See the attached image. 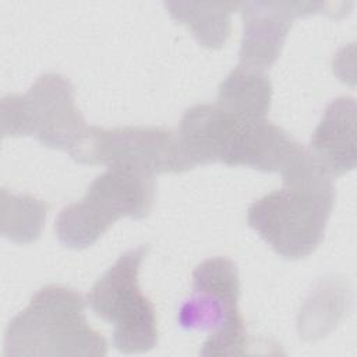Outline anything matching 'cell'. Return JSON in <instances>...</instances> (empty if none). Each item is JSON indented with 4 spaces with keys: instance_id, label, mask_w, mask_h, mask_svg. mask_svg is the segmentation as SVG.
Returning a JSON list of instances; mask_svg holds the SVG:
<instances>
[{
    "instance_id": "1",
    "label": "cell",
    "mask_w": 357,
    "mask_h": 357,
    "mask_svg": "<svg viewBox=\"0 0 357 357\" xmlns=\"http://www.w3.org/2000/svg\"><path fill=\"white\" fill-rule=\"evenodd\" d=\"M283 185L254 201L247 223L284 259L305 258L321 244L336 191L308 149L282 174Z\"/></svg>"
},
{
    "instance_id": "2",
    "label": "cell",
    "mask_w": 357,
    "mask_h": 357,
    "mask_svg": "<svg viewBox=\"0 0 357 357\" xmlns=\"http://www.w3.org/2000/svg\"><path fill=\"white\" fill-rule=\"evenodd\" d=\"M85 307L84 297L71 287L39 289L8 322L4 356H106L107 342L89 326Z\"/></svg>"
},
{
    "instance_id": "3",
    "label": "cell",
    "mask_w": 357,
    "mask_h": 357,
    "mask_svg": "<svg viewBox=\"0 0 357 357\" xmlns=\"http://www.w3.org/2000/svg\"><path fill=\"white\" fill-rule=\"evenodd\" d=\"M240 278L226 257L202 261L192 272V291L177 310V324L185 331H208L201 356L248 353L250 335L238 310Z\"/></svg>"
},
{
    "instance_id": "4",
    "label": "cell",
    "mask_w": 357,
    "mask_h": 357,
    "mask_svg": "<svg viewBox=\"0 0 357 357\" xmlns=\"http://www.w3.org/2000/svg\"><path fill=\"white\" fill-rule=\"evenodd\" d=\"M153 199V176L109 166L89 184L78 202L59 212L54 223L56 236L68 248H86L95 244L120 218L148 216Z\"/></svg>"
},
{
    "instance_id": "5",
    "label": "cell",
    "mask_w": 357,
    "mask_h": 357,
    "mask_svg": "<svg viewBox=\"0 0 357 357\" xmlns=\"http://www.w3.org/2000/svg\"><path fill=\"white\" fill-rule=\"evenodd\" d=\"M88 128L75 106L73 84L57 73L42 74L25 93H8L0 102L4 138L33 137L45 146L70 155Z\"/></svg>"
},
{
    "instance_id": "6",
    "label": "cell",
    "mask_w": 357,
    "mask_h": 357,
    "mask_svg": "<svg viewBox=\"0 0 357 357\" xmlns=\"http://www.w3.org/2000/svg\"><path fill=\"white\" fill-rule=\"evenodd\" d=\"M146 252L144 244L123 252L86 296L91 310L113 325V344L124 354L145 353L158 344L155 308L138 280Z\"/></svg>"
},
{
    "instance_id": "7",
    "label": "cell",
    "mask_w": 357,
    "mask_h": 357,
    "mask_svg": "<svg viewBox=\"0 0 357 357\" xmlns=\"http://www.w3.org/2000/svg\"><path fill=\"white\" fill-rule=\"evenodd\" d=\"M70 156L84 165L120 166L148 176L195 167L177 132L162 127H89Z\"/></svg>"
},
{
    "instance_id": "8",
    "label": "cell",
    "mask_w": 357,
    "mask_h": 357,
    "mask_svg": "<svg viewBox=\"0 0 357 357\" xmlns=\"http://www.w3.org/2000/svg\"><path fill=\"white\" fill-rule=\"evenodd\" d=\"M344 3L324 1H245L240 3L243 36L238 60L243 67L266 70L280 56L293 21L310 14L343 17Z\"/></svg>"
},
{
    "instance_id": "9",
    "label": "cell",
    "mask_w": 357,
    "mask_h": 357,
    "mask_svg": "<svg viewBox=\"0 0 357 357\" xmlns=\"http://www.w3.org/2000/svg\"><path fill=\"white\" fill-rule=\"evenodd\" d=\"M303 152L291 135L269 120L236 117L225 137L219 162L282 174Z\"/></svg>"
},
{
    "instance_id": "10",
    "label": "cell",
    "mask_w": 357,
    "mask_h": 357,
    "mask_svg": "<svg viewBox=\"0 0 357 357\" xmlns=\"http://www.w3.org/2000/svg\"><path fill=\"white\" fill-rule=\"evenodd\" d=\"M310 155L332 178L356 167V100L333 99L324 110L310 141Z\"/></svg>"
},
{
    "instance_id": "11",
    "label": "cell",
    "mask_w": 357,
    "mask_h": 357,
    "mask_svg": "<svg viewBox=\"0 0 357 357\" xmlns=\"http://www.w3.org/2000/svg\"><path fill=\"white\" fill-rule=\"evenodd\" d=\"M351 305V289L343 279L335 276L318 282L300 308L297 329L304 340H318L326 336L347 314Z\"/></svg>"
},
{
    "instance_id": "12",
    "label": "cell",
    "mask_w": 357,
    "mask_h": 357,
    "mask_svg": "<svg viewBox=\"0 0 357 357\" xmlns=\"http://www.w3.org/2000/svg\"><path fill=\"white\" fill-rule=\"evenodd\" d=\"M272 100L269 77L255 68L237 66L220 82L216 105L244 120L266 119Z\"/></svg>"
},
{
    "instance_id": "13",
    "label": "cell",
    "mask_w": 357,
    "mask_h": 357,
    "mask_svg": "<svg viewBox=\"0 0 357 357\" xmlns=\"http://www.w3.org/2000/svg\"><path fill=\"white\" fill-rule=\"evenodd\" d=\"M169 14L187 25L198 43L208 49L222 47L230 36L231 14L240 3H188L165 1Z\"/></svg>"
},
{
    "instance_id": "14",
    "label": "cell",
    "mask_w": 357,
    "mask_h": 357,
    "mask_svg": "<svg viewBox=\"0 0 357 357\" xmlns=\"http://www.w3.org/2000/svg\"><path fill=\"white\" fill-rule=\"evenodd\" d=\"M49 204L26 194H13L1 188V234L18 244H29L40 237Z\"/></svg>"
}]
</instances>
